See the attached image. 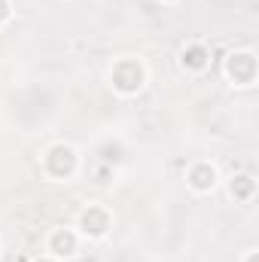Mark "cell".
<instances>
[{"mask_svg": "<svg viewBox=\"0 0 259 262\" xmlns=\"http://www.w3.org/2000/svg\"><path fill=\"white\" fill-rule=\"evenodd\" d=\"M52 250H55L58 256L73 253V250H76V238H73L70 232H55V235H52Z\"/></svg>", "mask_w": 259, "mask_h": 262, "instance_id": "8992f818", "label": "cell"}, {"mask_svg": "<svg viewBox=\"0 0 259 262\" xmlns=\"http://www.w3.org/2000/svg\"><path fill=\"white\" fill-rule=\"evenodd\" d=\"M232 195L235 198H250L253 195V177H247V174H244V177H235V180H232Z\"/></svg>", "mask_w": 259, "mask_h": 262, "instance_id": "ba28073f", "label": "cell"}, {"mask_svg": "<svg viewBox=\"0 0 259 262\" xmlns=\"http://www.w3.org/2000/svg\"><path fill=\"white\" fill-rule=\"evenodd\" d=\"M229 73H232V79H238V82H250L253 73H256V61H253V55H250V52L232 55V58H229Z\"/></svg>", "mask_w": 259, "mask_h": 262, "instance_id": "3957f363", "label": "cell"}, {"mask_svg": "<svg viewBox=\"0 0 259 262\" xmlns=\"http://www.w3.org/2000/svg\"><path fill=\"white\" fill-rule=\"evenodd\" d=\"M189 183L195 189H210L213 186V168L210 165H195L189 171Z\"/></svg>", "mask_w": 259, "mask_h": 262, "instance_id": "5b68a950", "label": "cell"}, {"mask_svg": "<svg viewBox=\"0 0 259 262\" xmlns=\"http://www.w3.org/2000/svg\"><path fill=\"white\" fill-rule=\"evenodd\" d=\"M37 262H52V259H37Z\"/></svg>", "mask_w": 259, "mask_h": 262, "instance_id": "30bf717a", "label": "cell"}, {"mask_svg": "<svg viewBox=\"0 0 259 262\" xmlns=\"http://www.w3.org/2000/svg\"><path fill=\"white\" fill-rule=\"evenodd\" d=\"M250 262H256V256H250Z\"/></svg>", "mask_w": 259, "mask_h": 262, "instance_id": "8fae6325", "label": "cell"}, {"mask_svg": "<svg viewBox=\"0 0 259 262\" xmlns=\"http://www.w3.org/2000/svg\"><path fill=\"white\" fill-rule=\"evenodd\" d=\"M183 64L192 67V70H201V67L207 64V49H201V46H189V49L183 52Z\"/></svg>", "mask_w": 259, "mask_h": 262, "instance_id": "52a82bcc", "label": "cell"}, {"mask_svg": "<svg viewBox=\"0 0 259 262\" xmlns=\"http://www.w3.org/2000/svg\"><path fill=\"white\" fill-rule=\"evenodd\" d=\"M46 165H49V171H52L55 177H67V174H73V168H76V156H73L67 146H55V149L49 152Z\"/></svg>", "mask_w": 259, "mask_h": 262, "instance_id": "7a4b0ae2", "label": "cell"}, {"mask_svg": "<svg viewBox=\"0 0 259 262\" xmlns=\"http://www.w3.org/2000/svg\"><path fill=\"white\" fill-rule=\"evenodd\" d=\"M107 226H110L107 210H101V207H89V210L82 213V229H85L89 235H104Z\"/></svg>", "mask_w": 259, "mask_h": 262, "instance_id": "277c9868", "label": "cell"}, {"mask_svg": "<svg viewBox=\"0 0 259 262\" xmlns=\"http://www.w3.org/2000/svg\"><path fill=\"white\" fill-rule=\"evenodd\" d=\"M6 15H9V3L0 0V21H6Z\"/></svg>", "mask_w": 259, "mask_h": 262, "instance_id": "9c48e42d", "label": "cell"}, {"mask_svg": "<svg viewBox=\"0 0 259 262\" xmlns=\"http://www.w3.org/2000/svg\"><path fill=\"white\" fill-rule=\"evenodd\" d=\"M113 85L119 92H125V95L137 92L143 85V70H140V64L137 61H119L116 70H113Z\"/></svg>", "mask_w": 259, "mask_h": 262, "instance_id": "6da1fadb", "label": "cell"}]
</instances>
